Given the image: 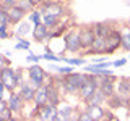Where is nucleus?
I'll return each mask as SVG.
<instances>
[{
    "label": "nucleus",
    "mask_w": 130,
    "mask_h": 121,
    "mask_svg": "<svg viewBox=\"0 0 130 121\" xmlns=\"http://www.w3.org/2000/svg\"><path fill=\"white\" fill-rule=\"evenodd\" d=\"M98 87H99V81H98V76L93 74V76H85V81L83 84H81L80 87V99L83 100L85 103H88V100L93 97V94L98 90Z\"/></svg>",
    "instance_id": "1"
},
{
    "label": "nucleus",
    "mask_w": 130,
    "mask_h": 121,
    "mask_svg": "<svg viewBox=\"0 0 130 121\" xmlns=\"http://www.w3.org/2000/svg\"><path fill=\"white\" fill-rule=\"evenodd\" d=\"M83 81H85V74H80V73H68L62 79V84H63V89L68 94H78Z\"/></svg>",
    "instance_id": "2"
},
{
    "label": "nucleus",
    "mask_w": 130,
    "mask_h": 121,
    "mask_svg": "<svg viewBox=\"0 0 130 121\" xmlns=\"http://www.w3.org/2000/svg\"><path fill=\"white\" fill-rule=\"evenodd\" d=\"M0 79H2L3 86H5L7 90H13V89L21 82V78H20V71H13L11 68H3L0 70Z\"/></svg>",
    "instance_id": "3"
},
{
    "label": "nucleus",
    "mask_w": 130,
    "mask_h": 121,
    "mask_svg": "<svg viewBox=\"0 0 130 121\" xmlns=\"http://www.w3.org/2000/svg\"><path fill=\"white\" fill-rule=\"evenodd\" d=\"M120 39H122L120 31H117V29L109 31V34L104 37V53H107V55L114 53L120 47Z\"/></svg>",
    "instance_id": "4"
},
{
    "label": "nucleus",
    "mask_w": 130,
    "mask_h": 121,
    "mask_svg": "<svg viewBox=\"0 0 130 121\" xmlns=\"http://www.w3.org/2000/svg\"><path fill=\"white\" fill-rule=\"evenodd\" d=\"M28 73H29V79H31V84H32L34 89L44 86V81H46V78H47V73L44 71L39 65H32V66H29Z\"/></svg>",
    "instance_id": "5"
},
{
    "label": "nucleus",
    "mask_w": 130,
    "mask_h": 121,
    "mask_svg": "<svg viewBox=\"0 0 130 121\" xmlns=\"http://www.w3.org/2000/svg\"><path fill=\"white\" fill-rule=\"evenodd\" d=\"M65 48L70 52H76L81 48V40H80V31L78 29H72L70 32H67L63 37Z\"/></svg>",
    "instance_id": "6"
},
{
    "label": "nucleus",
    "mask_w": 130,
    "mask_h": 121,
    "mask_svg": "<svg viewBox=\"0 0 130 121\" xmlns=\"http://www.w3.org/2000/svg\"><path fill=\"white\" fill-rule=\"evenodd\" d=\"M38 111H39V118L42 121H55L57 119V113H59V108H57V105L46 103L44 107L38 108Z\"/></svg>",
    "instance_id": "7"
},
{
    "label": "nucleus",
    "mask_w": 130,
    "mask_h": 121,
    "mask_svg": "<svg viewBox=\"0 0 130 121\" xmlns=\"http://www.w3.org/2000/svg\"><path fill=\"white\" fill-rule=\"evenodd\" d=\"M80 40H81V48H89L93 42L96 40V32L93 27H83L80 29Z\"/></svg>",
    "instance_id": "8"
},
{
    "label": "nucleus",
    "mask_w": 130,
    "mask_h": 121,
    "mask_svg": "<svg viewBox=\"0 0 130 121\" xmlns=\"http://www.w3.org/2000/svg\"><path fill=\"white\" fill-rule=\"evenodd\" d=\"M98 81H99V89L104 92L106 97H112L114 94H116V90H114V89H116V86H114V74L107 76V78L99 76Z\"/></svg>",
    "instance_id": "9"
},
{
    "label": "nucleus",
    "mask_w": 130,
    "mask_h": 121,
    "mask_svg": "<svg viewBox=\"0 0 130 121\" xmlns=\"http://www.w3.org/2000/svg\"><path fill=\"white\" fill-rule=\"evenodd\" d=\"M32 102H34L36 105V110L41 107H44L47 102V86H41L36 89V92H34V99H32Z\"/></svg>",
    "instance_id": "10"
},
{
    "label": "nucleus",
    "mask_w": 130,
    "mask_h": 121,
    "mask_svg": "<svg viewBox=\"0 0 130 121\" xmlns=\"http://www.w3.org/2000/svg\"><path fill=\"white\" fill-rule=\"evenodd\" d=\"M34 40L36 42H44L47 37H49V27L46 26L44 23H39V24H34Z\"/></svg>",
    "instance_id": "11"
},
{
    "label": "nucleus",
    "mask_w": 130,
    "mask_h": 121,
    "mask_svg": "<svg viewBox=\"0 0 130 121\" xmlns=\"http://www.w3.org/2000/svg\"><path fill=\"white\" fill-rule=\"evenodd\" d=\"M23 103H24V100L21 99V95H20V94H13V92H11L10 100H8V108H10L11 111H21Z\"/></svg>",
    "instance_id": "12"
},
{
    "label": "nucleus",
    "mask_w": 130,
    "mask_h": 121,
    "mask_svg": "<svg viewBox=\"0 0 130 121\" xmlns=\"http://www.w3.org/2000/svg\"><path fill=\"white\" fill-rule=\"evenodd\" d=\"M7 15H8L10 23H20V21L24 18V11L21 10V8H18L16 5L8 8V10H7Z\"/></svg>",
    "instance_id": "13"
},
{
    "label": "nucleus",
    "mask_w": 130,
    "mask_h": 121,
    "mask_svg": "<svg viewBox=\"0 0 130 121\" xmlns=\"http://www.w3.org/2000/svg\"><path fill=\"white\" fill-rule=\"evenodd\" d=\"M47 102L52 105H59L60 102V95H59V89L54 84H49L47 86Z\"/></svg>",
    "instance_id": "14"
},
{
    "label": "nucleus",
    "mask_w": 130,
    "mask_h": 121,
    "mask_svg": "<svg viewBox=\"0 0 130 121\" xmlns=\"http://www.w3.org/2000/svg\"><path fill=\"white\" fill-rule=\"evenodd\" d=\"M34 92H36V89L31 87L29 84H21L20 95H21V99L24 100V102H31V100L34 99Z\"/></svg>",
    "instance_id": "15"
},
{
    "label": "nucleus",
    "mask_w": 130,
    "mask_h": 121,
    "mask_svg": "<svg viewBox=\"0 0 130 121\" xmlns=\"http://www.w3.org/2000/svg\"><path fill=\"white\" fill-rule=\"evenodd\" d=\"M89 115H91V118L94 121H101L104 118V110L101 108V105H88V110H86Z\"/></svg>",
    "instance_id": "16"
},
{
    "label": "nucleus",
    "mask_w": 130,
    "mask_h": 121,
    "mask_svg": "<svg viewBox=\"0 0 130 121\" xmlns=\"http://www.w3.org/2000/svg\"><path fill=\"white\" fill-rule=\"evenodd\" d=\"M73 116H75L73 115V108L72 107H65L63 110H59L55 121H72Z\"/></svg>",
    "instance_id": "17"
},
{
    "label": "nucleus",
    "mask_w": 130,
    "mask_h": 121,
    "mask_svg": "<svg viewBox=\"0 0 130 121\" xmlns=\"http://www.w3.org/2000/svg\"><path fill=\"white\" fill-rule=\"evenodd\" d=\"M122 34V39H120V47L124 48L125 52H130V27L125 26L124 27V32Z\"/></svg>",
    "instance_id": "18"
},
{
    "label": "nucleus",
    "mask_w": 130,
    "mask_h": 121,
    "mask_svg": "<svg viewBox=\"0 0 130 121\" xmlns=\"http://www.w3.org/2000/svg\"><path fill=\"white\" fill-rule=\"evenodd\" d=\"M107 99V97L104 95V92L101 90L99 87H98V90L93 94V97L88 100V105H101V103H104V100Z\"/></svg>",
    "instance_id": "19"
},
{
    "label": "nucleus",
    "mask_w": 130,
    "mask_h": 121,
    "mask_svg": "<svg viewBox=\"0 0 130 121\" xmlns=\"http://www.w3.org/2000/svg\"><path fill=\"white\" fill-rule=\"evenodd\" d=\"M93 29H94V32H96V37H106V36L109 34V31H111L112 27H109L107 24L99 23V24H96Z\"/></svg>",
    "instance_id": "20"
},
{
    "label": "nucleus",
    "mask_w": 130,
    "mask_h": 121,
    "mask_svg": "<svg viewBox=\"0 0 130 121\" xmlns=\"http://www.w3.org/2000/svg\"><path fill=\"white\" fill-rule=\"evenodd\" d=\"M16 7H18V8H21L24 13H26V11H32L36 5L31 2V0H16Z\"/></svg>",
    "instance_id": "21"
},
{
    "label": "nucleus",
    "mask_w": 130,
    "mask_h": 121,
    "mask_svg": "<svg viewBox=\"0 0 130 121\" xmlns=\"http://www.w3.org/2000/svg\"><path fill=\"white\" fill-rule=\"evenodd\" d=\"M59 18H60V16H55V15H42L44 24H46L47 27H54V26H57V23H59Z\"/></svg>",
    "instance_id": "22"
},
{
    "label": "nucleus",
    "mask_w": 130,
    "mask_h": 121,
    "mask_svg": "<svg viewBox=\"0 0 130 121\" xmlns=\"http://www.w3.org/2000/svg\"><path fill=\"white\" fill-rule=\"evenodd\" d=\"M117 89H119V90H117L119 94H122V95H127L128 92H130V82H128V81H122V82L119 84V87H117Z\"/></svg>",
    "instance_id": "23"
},
{
    "label": "nucleus",
    "mask_w": 130,
    "mask_h": 121,
    "mask_svg": "<svg viewBox=\"0 0 130 121\" xmlns=\"http://www.w3.org/2000/svg\"><path fill=\"white\" fill-rule=\"evenodd\" d=\"M29 31H31V27H29V23H23L21 26L18 27V31H16V34H18V37H21V36L28 34Z\"/></svg>",
    "instance_id": "24"
},
{
    "label": "nucleus",
    "mask_w": 130,
    "mask_h": 121,
    "mask_svg": "<svg viewBox=\"0 0 130 121\" xmlns=\"http://www.w3.org/2000/svg\"><path fill=\"white\" fill-rule=\"evenodd\" d=\"M41 19H42V13H39V11L32 10V11H31V21L34 23V24H39Z\"/></svg>",
    "instance_id": "25"
},
{
    "label": "nucleus",
    "mask_w": 130,
    "mask_h": 121,
    "mask_svg": "<svg viewBox=\"0 0 130 121\" xmlns=\"http://www.w3.org/2000/svg\"><path fill=\"white\" fill-rule=\"evenodd\" d=\"M62 60L70 65H83L85 63V60H81V58H65V56H62Z\"/></svg>",
    "instance_id": "26"
},
{
    "label": "nucleus",
    "mask_w": 130,
    "mask_h": 121,
    "mask_svg": "<svg viewBox=\"0 0 130 121\" xmlns=\"http://www.w3.org/2000/svg\"><path fill=\"white\" fill-rule=\"evenodd\" d=\"M0 24H10V19H8L7 10H0Z\"/></svg>",
    "instance_id": "27"
},
{
    "label": "nucleus",
    "mask_w": 130,
    "mask_h": 121,
    "mask_svg": "<svg viewBox=\"0 0 130 121\" xmlns=\"http://www.w3.org/2000/svg\"><path fill=\"white\" fill-rule=\"evenodd\" d=\"M8 65H10V60H8L5 55H2V53H0V70H3V68H7Z\"/></svg>",
    "instance_id": "28"
},
{
    "label": "nucleus",
    "mask_w": 130,
    "mask_h": 121,
    "mask_svg": "<svg viewBox=\"0 0 130 121\" xmlns=\"http://www.w3.org/2000/svg\"><path fill=\"white\" fill-rule=\"evenodd\" d=\"M7 26H8V24H0V39H7L8 37Z\"/></svg>",
    "instance_id": "29"
},
{
    "label": "nucleus",
    "mask_w": 130,
    "mask_h": 121,
    "mask_svg": "<svg viewBox=\"0 0 130 121\" xmlns=\"http://www.w3.org/2000/svg\"><path fill=\"white\" fill-rule=\"evenodd\" d=\"M18 40L20 42L16 44V48H29V42H26V40L21 39V37H18Z\"/></svg>",
    "instance_id": "30"
},
{
    "label": "nucleus",
    "mask_w": 130,
    "mask_h": 121,
    "mask_svg": "<svg viewBox=\"0 0 130 121\" xmlns=\"http://www.w3.org/2000/svg\"><path fill=\"white\" fill-rule=\"evenodd\" d=\"M125 63H127V58H119V60H116V62H112V63H111V66L120 68V66H124Z\"/></svg>",
    "instance_id": "31"
},
{
    "label": "nucleus",
    "mask_w": 130,
    "mask_h": 121,
    "mask_svg": "<svg viewBox=\"0 0 130 121\" xmlns=\"http://www.w3.org/2000/svg\"><path fill=\"white\" fill-rule=\"evenodd\" d=\"M78 121H94V119L91 118V115H89L88 111H85V113H81L78 116Z\"/></svg>",
    "instance_id": "32"
},
{
    "label": "nucleus",
    "mask_w": 130,
    "mask_h": 121,
    "mask_svg": "<svg viewBox=\"0 0 130 121\" xmlns=\"http://www.w3.org/2000/svg\"><path fill=\"white\" fill-rule=\"evenodd\" d=\"M42 58L52 60V62H59V60H62V56H57V55H54V53H46V55H42Z\"/></svg>",
    "instance_id": "33"
},
{
    "label": "nucleus",
    "mask_w": 130,
    "mask_h": 121,
    "mask_svg": "<svg viewBox=\"0 0 130 121\" xmlns=\"http://www.w3.org/2000/svg\"><path fill=\"white\" fill-rule=\"evenodd\" d=\"M57 71L63 73V74H68V73H73L72 68H65V66H57Z\"/></svg>",
    "instance_id": "34"
},
{
    "label": "nucleus",
    "mask_w": 130,
    "mask_h": 121,
    "mask_svg": "<svg viewBox=\"0 0 130 121\" xmlns=\"http://www.w3.org/2000/svg\"><path fill=\"white\" fill-rule=\"evenodd\" d=\"M42 56H36V55H28V62H39Z\"/></svg>",
    "instance_id": "35"
},
{
    "label": "nucleus",
    "mask_w": 130,
    "mask_h": 121,
    "mask_svg": "<svg viewBox=\"0 0 130 121\" xmlns=\"http://www.w3.org/2000/svg\"><path fill=\"white\" fill-rule=\"evenodd\" d=\"M7 107H8V105H5V102H3V100H2V102H0V113H2L3 110H5Z\"/></svg>",
    "instance_id": "36"
},
{
    "label": "nucleus",
    "mask_w": 130,
    "mask_h": 121,
    "mask_svg": "<svg viewBox=\"0 0 130 121\" xmlns=\"http://www.w3.org/2000/svg\"><path fill=\"white\" fill-rule=\"evenodd\" d=\"M107 121H119L116 118V116H112V115H107Z\"/></svg>",
    "instance_id": "37"
},
{
    "label": "nucleus",
    "mask_w": 130,
    "mask_h": 121,
    "mask_svg": "<svg viewBox=\"0 0 130 121\" xmlns=\"http://www.w3.org/2000/svg\"><path fill=\"white\" fill-rule=\"evenodd\" d=\"M5 90V86H3V82H2V79H0V94Z\"/></svg>",
    "instance_id": "38"
},
{
    "label": "nucleus",
    "mask_w": 130,
    "mask_h": 121,
    "mask_svg": "<svg viewBox=\"0 0 130 121\" xmlns=\"http://www.w3.org/2000/svg\"><path fill=\"white\" fill-rule=\"evenodd\" d=\"M32 3H34V5H39V3H42V0H31Z\"/></svg>",
    "instance_id": "39"
},
{
    "label": "nucleus",
    "mask_w": 130,
    "mask_h": 121,
    "mask_svg": "<svg viewBox=\"0 0 130 121\" xmlns=\"http://www.w3.org/2000/svg\"><path fill=\"white\" fill-rule=\"evenodd\" d=\"M8 121H16V119H13V118H10V119H8Z\"/></svg>",
    "instance_id": "40"
},
{
    "label": "nucleus",
    "mask_w": 130,
    "mask_h": 121,
    "mask_svg": "<svg viewBox=\"0 0 130 121\" xmlns=\"http://www.w3.org/2000/svg\"><path fill=\"white\" fill-rule=\"evenodd\" d=\"M2 100H3V99H2V94H0V102H2Z\"/></svg>",
    "instance_id": "41"
}]
</instances>
